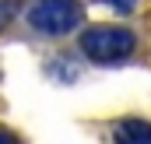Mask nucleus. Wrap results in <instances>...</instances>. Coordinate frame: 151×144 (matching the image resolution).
I'll return each instance as SVG.
<instances>
[{
	"label": "nucleus",
	"instance_id": "nucleus-1",
	"mask_svg": "<svg viewBox=\"0 0 151 144\" xmlns=\"http://www.w3.org/2000/svg\"><path fill=\"white\" fill-rule=\"evenodd\" d=\"M134 49H137V35L123 25H91L81 32V53L99 67H113V63L130 60Z\"/></svg>",
	"mask_w": 151,
	"mask_h": 144
},
{
	"label": "nucleus",
	"instance_id": "nucleus-2",
	"mask_svg": "<svg viewBox=\"0 0 151 144\" xmlns=\"http://www.w3.org/2000/svg\"><path fill=\"white\" fill-rule=\"evenodd\" d=\"M28 25L39 35H67L81 25V7L77 0H35L28 7Z\"/></svg>",
	"mask_w": 151,
	"mask_h": 144
},
{
	"label": "nucleus",
	"instance_id": "nucleus-3",
	"mask_svg": "<svg viewBox=\"0 0 151 144\" xmlns=\"http://www.w3.org/2000/svg\"><path fill=\"white\" fill-rule=\"evenodd\" d=\"M116 144H151V123L148 120H137V116H127L113 127Z\"/></svg>",
	"mask_w": 151,
	"mask_h": 144
},
{
	"label": "nucleus",
	"instance_id": "nucleus-4",
	"mask_svg": "<svg viewBox=\"0 0 151 144\" xmlns=\"http://www.w3.org/2000/svg\"><path fill=\"white\" fill-rule=\"evenodd\" d=\"M95 4H109L116 11H130V7H134V0H95Z\"/></svg>",
	"mask_w": 151,
	"mask_h": 144
},
{
	"label": "nucleus",
	"instance_id": "nucleus-5",
	"mask_svg": "<svg viewBox=\"0 0 151 144\" xmlns=\"http://www.w3.org/2000/svg\"><path fill=\"white\" fill-rule=\"evenodd\" d=\"M11 14H14V4H11V0H0V25H4Z\"/></svg>",
	"mask_w": 151,
	"mask_h": 144
},
{
	"label": "nucleus",
	"instance_id": "nucleus-6",
	"mask_svg": "<svg viewBox=\"0 0 151 144\" xmlns=\"http://www.w3.org/2000/svg\"><path fill=\"white\" fill-rule=\"evenodd\" d=\"M0 144H21V141H18L11 130H0Z\"/></svg>",
	"mask_w": 151,
	"mask_h": 144
}]
</instances>
